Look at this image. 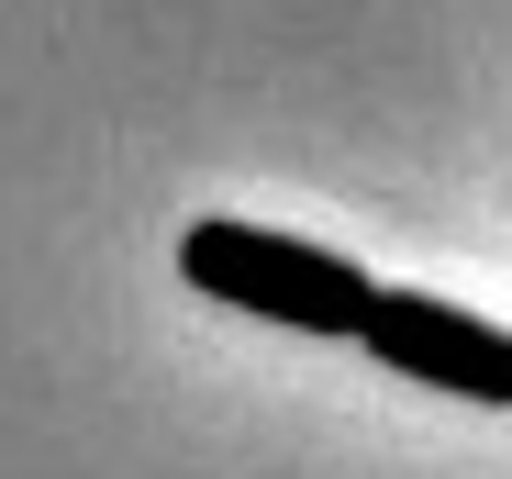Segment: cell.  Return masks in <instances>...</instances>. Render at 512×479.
<instances>
[{"label":"cell","instance_id":"obj_1","mask_svg":"<svg viewBox=\"0 0 512 479\" xmlns=\"http://www.w3.org/2000/svg\"><path fill=\"white\" fill-rule=\"evenodd\" d=\"M179 279L212 290L223 312L290 324V335H357L368 301H379V279H357L334 246H301V234H279V223H223V212H201L179 234Z\"/></svg>","mask_w":512,"mask_h":479},{"label":"cell","instance_id":"obj_2","mask_svg":"<svg viewBox=\"0 0 512 479\" xmlns=\"http://www.w3.org/2000/svg\"><path fill=\"white\" fill-rule=\"evenodd\" d=\"M357 346L390 368V379H423L446 402H479V413H512V335L468 301H435V290H379Z\"/></svg>","mask_w":512,"mask_h":479}]
</instances>
